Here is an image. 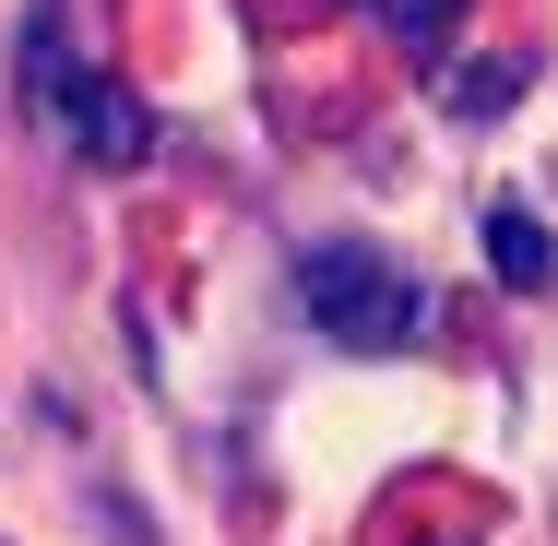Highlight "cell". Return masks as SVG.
<instances>
[{"label": "cell", "mask_w": 558, "mask_h": 546, "mask_svg": "<svg viewBox=\"0 0 558 546\" xmlns=\"http://www.w3.org/2000/svg\"><path fill=\"white\" fill-rule=\"evenodd\" d=\"M298 310H310V332H333L344 356H392V344L428 332V286L392 250H368V238H322V250H298Z\"/></svg>", "instance_id": "cell-1"}, {"label": "cell", "mask_w": 558, "mask_h": 546, "mask_svg": "<svg viewBox=\"0 0 558 546\" xmlns=\"http://www.w3.org/2000/svg\"><path fill=\"white\" fill-rule=\"evenodd\" d=\"M24 84H36V119L84 155V167H143L155 155V108L119 84V72H72V48H60V24H36L24 36Z\"/></svg>", "instance_id": "cell-2"}, {"label": "cell", "mask_w": 558, "mask_h": 546, "mask_svg": "<svg viewBox=\"0 0 558 546\" xmlns=\"http://www.w3.org/2000/svg\"><path fill=\"white\" fill-rule=\"evenodd\" d=\"M475 238H487V262H499L511 286H558V238L523 215V203H487V226H475Z\"/></svg>", "instance_id": "cell-3"}, {"label": "cell", "mask_w": 558, "mask_h": 546, "mask_svg": "<svg viewBox=\"0 0 558 546\" xmlns=\"http://www.w3.org/2000/svg\"><path fill=\"white\" fill-rule=\"evenodd\" d=\"M451 12H463V0H380V24H392V36L416 48V60H428V48L451 36Z\"/></svg>", "instance_id": "cell-4"}]
</instances>
